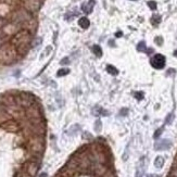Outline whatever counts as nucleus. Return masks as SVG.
<instances>
[{
  "mask_svg": "<svg viewBox=\"0 0 177 177\" xmlns=\"http://www.w3.org/2000/svg\"><path fill=\"white\" fill-rule=\"evenodd\" d=\"M151 65L156 69V70H161V69H163L165 67V62H166V60H165V57H164L163 54H155L152 57L151 59Z\"/></svg>",
  "mask_w": 177,
  "mask_h": 177,
  "instance_id": "nucleus-1",
  "label": "nucleus"
},
{
  "mask_svg": "<svg viewBox=\"0 0 177 177\" xmlns=\"http://www.w3.org/2000/svg\"><path fill=\"white\" fill-rule=\"evenodd\" d=\"M171 146H172L171 140H168V139H163V140H161V141L156 142L154 148L156 150H166V149H169Z\"/></svg>",
  "mask_w": 177,
  "mask_h": 177,
  "instance_id": "nucleus-2",
  "label": "nucleus"
},
{
  "mask_svg": "<svg viewBox=\"0 0 177 177\" xmlns=\"http://www.w3.org/2000/svg\"><path fill=\"white\" fill-rule=\"evenodd\" d=\"M37 169H38V166H37L35 163H30L28 164V166H27V173H28V175L32 177L37 173Z\"/></svg>",
  "mask_w": 177,
  "mask_h": 177,
  "instance_id": "nucleus-3",
  "label": "nucleus"
},
{
  "mask_svg": "<svg viewBox=\"0 0 177 177\" xmlns=\"http://www.w3.org/2000/svg\"><path fill=\"white\" fill-rule=\"evenodd\" d=\"M78 23H80V26L82 27V28H84V30L88 28L89 25H90V22H89V20L87 18H80Z\"/></svg>",
  "mask_w": 177,
  "mask_h": 177,
  "instance_id": "nucleus-4",
  "label": "nucleus"
},
{
  "mask_svg": "<svg viewBox=\"0 0 177 177\" xmlns=\"http://www.w3.org/2000/svg\"><path fill=\"white\" fill-rule=\"evenodd\" d=\"M154 165H155V167H158V168L162 167V166L164 165V158L163 156H158L154 161Z\"/></svg>",
  "mask_w": 177,
  "mask_h": 177,
  "instance_id": "nucleus-5",
  "label": "nucleus"
},
{
  "mask_svg": "<svg viewBox=\"0 0 177 177\" xmlns=\"http://www.w3.org/2000/svg\"><path fill=\"white\" fill-rule=\"evenodd\" d=\"M106 71H108V73H110L111 75L115 76L119 74V70H117L115 67H113V65H108V67H106Z\"/></svg>",
  "mask_w": 177,
  "mask_h": 177,
  "instance_id": "nucleus-6",
  "label": "nucleus"
},
{
  "mask_svg": "<svg viewBox=\"0 0 177 177\" xmlns=\"http://www.w3.org/2000/svg\"><path fill=\"white\" fill-rule=\"evenodd\" d=\"M93 53L97 56V57H101V56H102V50H101V48L98 46V45H95V46H93Z\"/></svg>",
  "mask_w": 177,
  "mask_h": 177,
  "instance_id": "nucleus-7",
  "label": "nucleus"
},
{
  "mask_svg": "<svg viewBox=\"0 0 177 177\" xmlns=\"http://www.w3.org/2000/svg\"><path fill=\"white\" fill-rule=\"evenodd\" d=\"M70 73V70L69 69H61V70H59L57 73L58 76H64L67 75V74H69Z\"/></svg>",
  "mask_w": 177,
  "mask_h": 177,
  "instance_id": "nucleus-8",
  "label": "nucleus"
},
{
  "mask_svg": "<svg viewBox=\"0 0 177 177\" xmlns=\"http://www.w3.org/2000/svg\"><path fill=\"white\" fill-rule=\"evenodd\" d=\"M137 48L139 51H145V50H146V44H145L143 41H141V43H139Z\"/></svg>",
  "mask_w": 177,
  "mask_h": 177,
  "instance_id": "nucleus-9",
  "label": "nucleus"
},
{
  "mask_svg": "<svg viewBox=\"0 0 177 177\" xmlns=\"http://www.w3.org/2000/svg\"><path fill=\"white\" fill-rule=\"evenodd\" d=\"M148 5H149L150 9H152V10L156 9V2H155V1H149V2H148Z\"/></svg>",
  "mask_w": 177,
  "mask_h": 177,
  "instance_id": "nucleus-10",
  "label": "nucleus"
},
{
  "mask_svg": "<svg viewBox=\"0 0 177 177\" xmlns=\"http://www.w3.org/2000/svg\"><path fill=\"white\" fill-rule=\"evenodd\" d=\"M135 97L137 98L138 100H141L142 98H143V93H142L141 91H139V93H135Z\"/></svg>",
  "mask_w": 177,
  "mask_h": 177,
  "instance_id": "nucleus-11",
  "label": "nucleus"
},
{
  "mask_svg": "<svg viewBox=\"0 0 177 177\" xmlns=\"http://www.w3.org/2000/svg\"><path fill=\"white\" fill-rule=\"evenodd\" d=\"M162 132H163V128H160L159 130H158V132H155V134H154V138H158L160 136V134L162 133Z\"/></svg>",
  "mask_w": 177,
  "mask_h": 177,
  "instance_id": "nucleus-12",
  "label": "nucleus"
},
{
  "mask_svg": "<svg viewBox=\"0 0 177 177\" xmlns=\"http://www.w3.org/2000/svg\"><path fill=\"white\" fill-rule=\"evenodd\" d=\"M63 63H69V59H63L61 61V64H63Z\"/></svg>",
  "mask_w": 177,
  "mask_h": 177,
  "instance_id": "nucleus-13",
  "label": "nucleus"
},
{
  "mask_svg": "<svg viewBox=\"0 0 177 177\" xmlns=\"http://www.w3.org/2000/svg\"><path fill=\"white\" fill-rule=\"evenodd\" d=\"M122 35H123V33H122V32H120V33H116V34H115V36H116V37H121Z\"/></svg>",
  "mask_w": 177,
  "mask_h": 177,
  "instance_id": "nucleus-14",
  "label": "nucleus"
},
{
  "mask_svg": "<svg viewBox=\"0 0 177 177\" xmlns=\"http://www.w3.org/2000/svg\"><path fill=\"white\" fill-rule=\"evenodd\" d=\"M39 177H47V173H41L39 175Z\"/></svg>",
  "mask_w": 177,
  "mask_h": 177,
  "instance_id": "nucleus-15",
  "label": "nucleus"
},
{
  "mask_svg": "<svg viewBox=\"0 0 177 177\" xmlns=\"http://www.w3.org/2000/svg\"><path fill=\"white\" fill-rule=\"evenodd\" d=\"M173 175H174L175 177H177V169H176V171H174V172H173Z\"/></svg>",
  "mask_w": 177,
  "mask_h": 177,
  "instance_id": "nucleus-16",
  "label": "nucleus"
},
{
  "mask_svg": "<svg viewBox=\"0 0 177 177\" xmlns=\"http://www.w3.org/2000/svg\"><path fill=\"white\" fill-rule=\"evenodd\" d=\"M148 177H160V176H155V175H153V176H152V175H148Z\"/></svg>",
  "mask_w": 177,
  "mask_h": 177,
  "instance_id": "nucleus-17",
  "label": "nucleus"
},
{
  "mask_svg": "<svg viewBox=\"0 0 177 177\" xmlns=\"http://www.w3.org/2000/svg\"><path fill=\"white\" fill-rule=\"evenodd\" d=\"M174 56H176V57H177V50L175 51V52H174Z\"/></svg>",
  "mask_w": 177,
  "mask_h": 177,
  "instance_id": "nucleus-18",
  "label": "nucleus"
}]
</instances>
